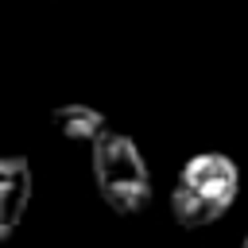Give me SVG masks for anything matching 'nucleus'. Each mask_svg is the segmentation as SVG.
Segmentation results:
<instances>
[{
	"label": "nucleus",
	"instance_id": "nucleus-1",
	"mask_svg": "<svg viewBox=\"0 0 248 248\" xmlns=\"http://www.w3.org/2000/svg\"><path fill=\"white\" fill-rule=\"evenodd\" d=\"M240 190V170L221 151H202L182 163L170 186V217L182 229H205L229 213Z\"/></svg>",
	"mask_w": 248,
	"mask_h": 248
},
{
	"label": "nucleus",
	"instance_id": "nucleus-2",
	"mask_svg": "<svg viewBox=\"0 0 248 248\" xmlns=\"http://www.w3.org/2000/svg\"><path fill=\"white\" fill-rule=\"evenodd\" d=\"M93 182L105 198V205L120 217H136L151 202V174L132 136L105 132L93 143Z\"/></svg>",
	"mask_w": 248,
	"mask_h": 248
},
{
	"label": "nucleus",
	"instance_id": "nucleus-3",
	"mask_svg": "<svg viewBox=\"0 0 248 248\" xmlns=\"http://www.w3.org/2000/svg\"><path fill=\"white\" fill-rule=\"evenodd\" d=\"M31 194H35V174L31 163L23 155H8L0 159V240H12L31 209Z\"/></svg>",
	"mask_w": 248,
	"mask_h": 248
},
{
	"label": "nucleus",
	"instance_id": "nucleus-4",
	"mask_svg": "<svg viewBox=\"0 0 248 248\" xmlns=\"http://www.w3.org/2000/svg\"><path fill=\"white\" fill-rule=\"evenodd\" d=\"M50 124H54L66 140H74V143H97V140L108 132L105 112H97L93 105H58V108L50 112Z\"/></svg>",
	"mask_w": 248,
	"mask_h": 248
},
{
	"label": "nucleus",
	"instance_id": "nucleus-5",
	"mask_svg": "<svg viewBox=\"0 0 248 248\" xmlns=\"http://www.w3.org/2000/svg\"><path fill=\"white\" fill-rule=\"evenodd\" d=\"M240 248H248V232H244V240H240Z\"/></svg>",
	"mask_w": 248,
	"mask_h": 248
}]
</instances>
